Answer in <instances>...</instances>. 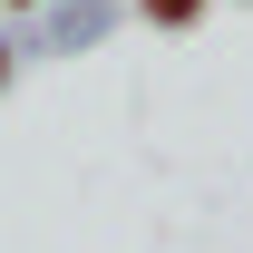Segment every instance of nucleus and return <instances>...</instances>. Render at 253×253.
Segmentation results:
<instances>
[{
	"label": "nucleus",
	"instance_id": "obj_1",
	"mask_svg": "<svg viewBox=\"0 0 253 253\" xmlns=\"http://www.w3.org/2000/svg\"><path fill=\"white\" fill-rule=\"evenodd\" d=\"M146 10H156V20H195V0H146Z\"/></svg>",
	"mask_w": 253,
	"mask_h": 253
}]
</instances>
